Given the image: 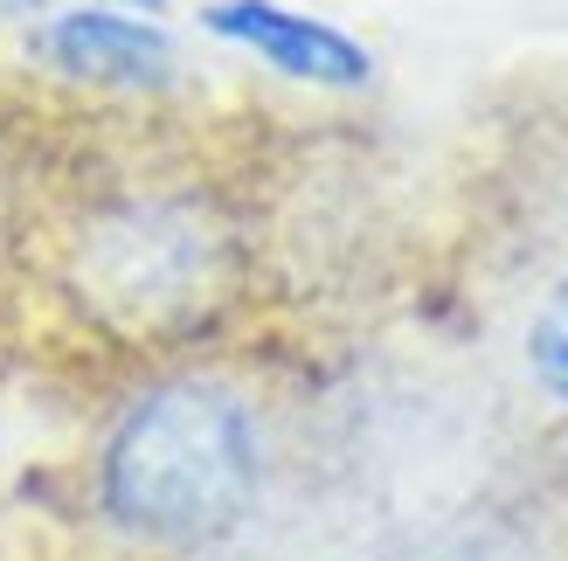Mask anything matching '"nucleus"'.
<instances>
[{
  "label": "nucleus",
  "mask_w": 568,
  "mask_h": 561,
  "mask_svg": "<svg viewBox=\"0 0 568 561\" xmlns=\"http://www.w3.org/2000/svg\"><path fill=\"white\" fill-rule=\"evenodd\" d=\"M111 527L153 548H209L257 499V424L215 381H160L104 443Z\"/></svg>",
  "instance_id": "obj_1"
},
{
  "label": "nucleus",
  "mask_w": 568,
  "mask_h": 561,
  "mask_svg": "<svg viewBox=\"0 0 568 561\" xmlns=\"http://www.w3.org/2000/svg\"><path fill=\"white\" fill-rule=\"evenodd\" d=\"M222 42H243L257 49L271 70L298 76V83H326V91H361L375 76V55H367L347 28L333 21H312V14H292L277 0H215L202 14Z\"/></svg>",
  "instance_id": "obj_2"
},
{
  "label": "nucleus",
  "mask_w": 568,
  "mask_h": 561,
  "mask_svg": "<svg viewBox=\"0 0 568 561\" xmlns=\"http://www.w3.org/2000/svg\"><path fill=\"white\" fill-rule=\"evenodd\" d=\"M49 63L77 83H104V91H160L174 76V42L139 14L77 8L49 28Z\"/></svg>",
  "instance_id": "obj_3"
},
{
  "label": "nucleus",
  "mask_w": 568,
  "mask_h": 561,
  "mask_svg": "<svg viewBox=\"0 0 568 561\" xmlns=\"http://www.w3.org/2000/svg\"><path fill=\"white\" fill-rule=\"evenodd\" d=\"M527 368L555 402H568V277L548 292V305L527 326Z\"/></svg>",
  "instance_id": "obj_4"
},
{
  "label": "nucleus",
  "mask_w": 568,
  "mask_h": 561,
  "mask_svg": "<svg viewBox=\"0 0 568 561\" xmlns=\"http://www.w3.org/2000/svg\"><path fill=\"white\" fill-rule=\"evenodd\" d=\"M132 8H146V14H160V8H166V0H132Z\"/></svg>",
  "instance_id": "obj_5"
}]
</instances>
